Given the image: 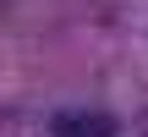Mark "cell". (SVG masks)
Here are the masks:
<instances>
[{
	"instance_id": "obj_1",
	"label": "cell",
	"mask_w": 148,
	"mask_h": 137,
	"mask_svg": "<svg viewBox=\"0 0 148 137\" xmlns=\"http://www.w3.org/2000/svg\"><path fill=\"white\" fill-rule=\"evenodd\" d=\"M49 137H121V121L99 104H66L49 115Z\"/></svg>"
}]
</instances>
